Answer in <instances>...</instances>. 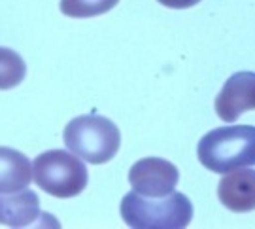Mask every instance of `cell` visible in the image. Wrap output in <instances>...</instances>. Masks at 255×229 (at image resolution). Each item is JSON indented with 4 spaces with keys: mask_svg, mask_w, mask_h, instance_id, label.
Instances as JSON below:
<instances>
[{
    "mask_svg": "<svg viewBox=\"0 0 255 229\" xmlns=\"http://www.w3.org/2000/svg\"><path fill=\"white\" fill-rule=\"evenodd\" d=\"M199 161L208 171L225 174L255 165V127L233 125L206 133L197 148Z\"/></svg>",
    "mask_w": 255,
    "mask_h": 229,
    "instance_id": "cell-1",
    "label": "cell"
},
{
    "mask_svg": "<svg viewBox=\"0 0 255 229\" xmlns=\"http://www.w3.org/2000/svg\"><path fill=\"white\" fill-rule=\"evenodd\" d=\"M121 218L134 229H183L191 224L193 205L178 192L157 197V201L132 192L121 201Z\"/></svg>",
    "mask_w": 255,
    "mask_h": 229,
    "instance_id": "cell-2",
    "label": "cell"
},
{
    "mask_svg": "<svg viewBox=\"0 0 255 229\" xmlns=\"http://www.w3.org/2000/svg\"><path fill=\"white\" fill-rule=\"evenodd\" d=\"M64 144L80 159L102 165L114 159L121 146L118 125L102 116H80L68 121L63 133Z\"/></svg>",
    "mask_w": 255,
    "mask_h": 229,
    "instance_id": "cell-3",
    "label": "cell"
},
{
    "mask_svg": "<svg viewBox=\"0 0 255 229\" xmlns=\"http://www.w3.org/2000/svg\"><path fill=\"white\" fill-rule=\"evenodd\" d=\"M32 180L49 195L70 199L85 190L89 174L78 156L64 150H47L32 161Z\"/></svg>",
    "mask_w": 255,
    "mask_h": 229,
    "instance_id": "cell-4",
    "label": "cell"
},
{
    "mask_svg": "<svg viewBox=\"0 0 255 229\" xmlns=\"http://www.w3.org/2000/svg\"><path fill=\"white\" fill-rule=\"evenodd\" d=\"M128 182L136 193L157 199L176 190V186L180 182V171L166 159L146 157L130 167Z\"/></svg>",
    "mask_w": 255,
    "mask_h": 229,
    "instance_id": "cell-5",
    "label": "cell"
},
{
    "mask_svg": "<svg viewBox=\"0 0 255 229\" xmlns=\"http://www.w3.org/2000/svg\"><path fill=\"white\" fill-rule=\"evenodd\" d=\"M250 110H255V72L233 74L216 97V112L231 123Z\"/></svg>",
    "mask_w": 255,
    "mask_h": 229,
    "instance_id": "cell-6",
    "label": "cell"
},
{
    "mask_svg": "<svg viewBox=\"0 0 255 229\" xmlns=\"http://www.w3.org/2000/svg\"><path fill=\"white\" fill-rule=\"evenodd\" d=\"M218 197L231 212L255 211V171L244 167L225 173L219 180Z\"/></svg>",
    "mask_w": 255,
    "mask_h": 229,
    "instance_id": "cell-7",
    "label": "cell"
},
{
    "mask_svg": "<svg viewBox=\"0 0 255 229\" xmlns=\"http://www.w3.org/2000/svg\"><path fill=\"white\" fill-rule=\"evenodd\" d=\"M40 216V199L30 190L0 193V224L9 228H28Z\"/></svg>",
    "mask_w": 255,
    "mask_h": 229,
    "instance_id": "cell-8",
    "label": "cell"
},
{
    "mask_svg": "<svg viewBox=\"0 0 255 229\" xmlns=\"http://www.w3.org/2000/svg\"><path fill=\"white\" fill-rule=\"evenodd\" d=\"M32 182V161L13 148H0V193L25 190Z\"/></svg>",
    "mask_w": 255,
    "mask_h": 229,
    "instance_id": "cell-9",
    "label": "cell"
},
{
    "mask_svg": "<svg viewBox=\"0 0 255 229\" xmlns=\"http://www.w3.org/2000/svg\"><path fill=\"white\" fill-rule=\"evenodd\" d=\"M27 64L17 51L0 46V89L17 87L25 80Z\"/></svg>",
    "mask_w": 255,
    "mask_h": 229,
    "instance_id": "cell-10",
    "label": "cell"
},
{
    "mask_svg": "<svg viewBox=\"0 0 255 229\" xmlns=\"http://www.w3.org/2000/svg\"><path fill=\"white\" fill-rule=\"evenodd\" d=\"M119 0H61V11L68 17H97L118 6Z\"/></svg>",
    "mask_w": 255,
    "mask_h": 229,
    "instance_id": "cell-11",
    "label": "cell"
},
{
    "mask_svg": "<svg viewBox=\"0 0 255 229\" xmlns=\"http://www.w3.org/2000/svg\"><path fill=\"white\" fill-rule=\"evenodd\" d=\"M157 2L170 9H187L195 4H199L201 0H157Z\"/></svg>",
    "mask_w": 255,
    "mask_h": 229,
    "instance_id": "cell-12",
    "label": "cell"
}]
</instances>
